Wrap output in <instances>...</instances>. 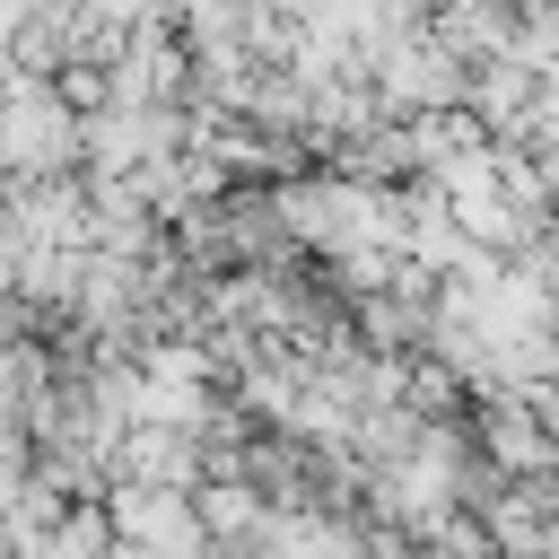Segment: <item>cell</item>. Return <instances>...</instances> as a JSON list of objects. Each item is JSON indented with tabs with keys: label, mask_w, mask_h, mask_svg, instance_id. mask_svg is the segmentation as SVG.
I'll list each match as a JSON object with an SVG mask.
<instances>
[{
	"label": "cell",
	"mask_w": 559,
	"mask_h": 559,
	"mask_svg": "<svg viewBox=\"0 0 559 559\" xmlns=\"http://www.w3.org/2000/svg\"><path fill=\"white\" fill-rule=\"evenodd\" d=\"M70 148H79V114H70L61 79L9 70V79H0V175L44 183L52 166H70Z\"/></svg>",
	"instance_id": "6da1fadb"
},
{
	"label": "cell",
	"mask_w": 559,
	"mask_h": 559,
	"mask_svg": "<svg viewBox=\"0 0 559 559\" xmlns=\"http://www.w3.org/2000/svg\"><path fill=\"white\" fill-rule=\"evenodd\" d=\"M384 96H419V105H437V96H454V52L437 44V35H402L393 52H384Z\"/></svg>",
	"instance_id": "7a4b0ae2"
}]
</instances>
